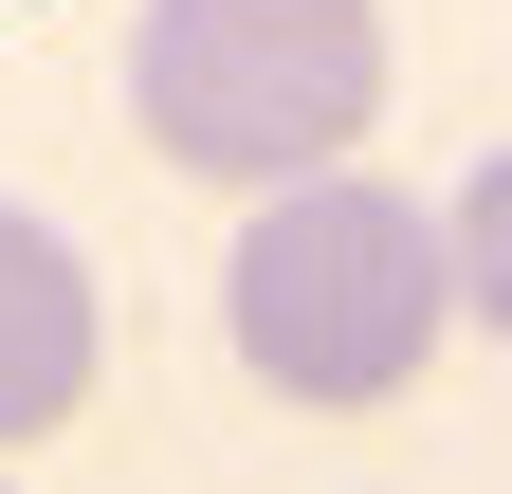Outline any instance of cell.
<instances>
[{"mask_svg":"<svg viewBox=\"0 0 512 494\" xmlns=\"http://www.w3.org/2000/svg\"><path fill=\"white\" fill-rule=\"evenodd\" d=\"M366 110H384V0H147L128 19V129L183 183H238V202L348 183Z\"/></svg>","mask_w":512,"mask_h":494,"instance_id":"1","label":"cell"},{"mask_svg":"<svg viewBox=\"0 0 512 494\" xmlns=\"http://www.w3.org/2000/svg\"><path fill=\"white\" fill-rule=\"evenodd\" d=\"M439 312H458V257H439V220L403 183H293V202L238 220L220 257V330L275 403H403L439 366Z\"/></svg>","mask_w":512,"mask_h":494,"instance_id":"2","label":"cell"},{"mask_svg":"<svg viewBox=\"0 0 512 494\" xmlns=\"http://www.w3.org/2000/svg\"><path fill=\"white\" fill-rule=\"evenodd\" d=\"M92 348H110L92 257H74L37 202H0V458H19V440H55V421L92 403Z\"/></svg>","mask_w":512,"mask_h":494,"instance_id":"3","label":"cell"},{"mask_svg":"<svg viewBox=\"0 0 512 494\" xmlns=\"http://www.w3.org/2000/svg\"><path fill=\"white\" fill-rule=\"evenodd\" d=\"M439 257H458V312H476V330H512V147L458 183V202H439Z\"/></svg>","mask_w":512,"mask_h":494,"instance_id":"4","label":"cell"},{"mask_svg":"<svg viewBox=\"0 0 512 494\" xmlns=\"http://www.w3.org/2000/svg\"><path fill=\"white\" fill-rule=\"evenodd\" d=\"M0 494H19V476H0Z\"/></svg>","mask_w":512,"mask_h":494,"instance_id":"5","label":"cell"}]
</instances>
